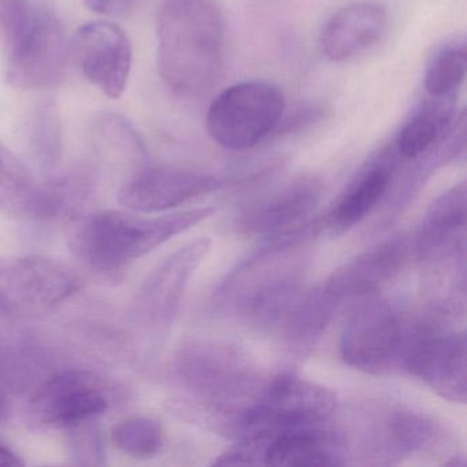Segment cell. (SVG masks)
<instances>
[{"instance_id":"31","label":"cell","mask_w":467,"mask_h":467,"mask_svg":"<svg viewBox=\"0 0 467 467\" xmlns=\"http://www.w3.org/2000/svg\"><path fill=\"white\" fill-rule=\"evenodd\" d=\"M23 464L24 461L17 453L0 442V467H18Z\"/></svg>"},{"instance_id":"23","label":"cell","mask_w":467,"mask_h":467,"mask_svg":"<svg viewBox=\"0 0 467 467\" xmlns=\"http://www.w3.org/2000/svg\"><path fill=\"white\" fill-rule=\"evenodd\" d=\"M467 72V43L452 37L434 48L423 75V88L429 98L455 95Z\"/></svg>"},{"instance_id":"12","label":"cell","mask_w":467,"mask_h":467,"mask_svg":"<svg viewBox=\"0 0 467 467\" xmlns=\"http://www.w3.org/2000/svg\"><path fill=\"white\" fill-rule=\"evenodd\" d=\"M105 382L87 370H67L46 379L32 399V414L43 425L73 428L92 422L110 407Z\"/></svg>"},{"instance_id":"29","label":"cell","mask_w":467,"mask_h":467,"mask_svg":"<svg viewBox=\"0 0 467 467\" xmlns=\"http://www.w3.org/2000/svg\"><path fill=\"white\" fill-rule=\"evenodd\" d=\"M324 110L318 108L303 109V110L296 111L292 116H284L283 121L278 125L275 130V136L289 135V133L296 132L302 128L310 127L311 124H316L317 121L322 119Z\"/></svg>"},{"instance_id":"24","label":"cell","mask_w":467,"mask_h":467,"mask_svg":"<svg viewBox=\"0 0 467 467\" xmlns=\"http://www.w3.org/2000/svg\"><path fill=\"white\" fill-rule=\"evenodd\" d=\"M40 187L32 184L26 166L0 143V212L40 215Z\"/></svg>"},{"instance_id":"3","label":"cell","mask_w":467,"mask_h":467,"mask_svg":"<svg viewBox=\"0 0 467 467\" xmlns=\"http://www.w3.org/2000/svg\"><path fill=\"white\" fill-rule=\"evenodd\" d=\"M213 213L212 207H199L160 217H146L130 210H109L81 223L73 237V247L94 269L116 272L198 225Z\"/></svg>"},{"instance_id":"8","label":"cell","mask_w":467,"mask_h":467,"mask_svg":"<svg viewBox=\"0 0 467 467\" xmlns=\"http://www.w3.org/2000/svg\"><path fill=\"white\" fill-rule=\"evenodd\" d=\"M348 448L341 434L327 426L292 429L242 437V442L221 455L218 466H343Z\"/></svg>"},{"instance_id":"13","label":"cell","mask_w":467,"mask_h":467,"mask_svg":"<svg viewBox=\"0 0 467 467\" xmlns=\"http://www.w3.org/2000/svg\"><path fill=\"white\" fill-rule=\"evenodd\" d=\"M72 53L81 73L110 99L124 95L132 69V46L117 24L94 21L76 32Z\"/></svg>"},{"instance_id":"14","label":"cell","mask_w":467,"mask_h":467,"mask_svg":"<svg viewBox=\"0 0 467 467\" xmlns=\"http://www.w3.org/2000/svg\"><path fill=\"white\" fill-rule=\"evenodd\" d=\"M225 184V179L214 174L174 166H151L125 182L119 191V202L130 212L157 214L221 190Z\"/></svg>"},{"instance_id":"17","label":"cell","mask_w":467,"mask_h":467,"mask_svg":"<svg viewBox=\"0 0 467 467\" xmlns=\"http://www.w3.org/2000/svg\"><path fill=\"white\" fill-rule=\"evenodd\" d=\"M467 185L459 182L442 193L426 213L417 239V253L428 265H464Z\"/></svg>"},{"instance_id":"20","label":"cell","mask_w":467,"mask_h":467,"mask_svg":"<svg viewBox=\"0 0 467 467\" xmlns=\"http://www.w3.org/2000/svg\"><path fill=\"white\" fill-rule=\"evenodd\" d=\"M400 163L390 144L368 160L330 213L332 228L347 229L363 220L389 190Z\"/></svg>"},{"instance_id":"19","label":"cell","mask_w":467,"mask_h":467,"mask_svg":"<svg viewBox=\"0 0 467 467\" xmlns=\"http://www.w3.org/2000/svg\"><path fill=\"white\" fill-rule=\"evenodd\" d=\"M388 13L376 2H355L335 13L321 32V48L329 61H349L376 46L385 35Z\"/></svg>"},{"instance_id":"6","label":"cell","mask_w":467,"mask_h":467,"mask_svg":"<svg viewBox=\"0 0 467 467\" xmlns=\"http://www.w3.org/2000/svg\"><path fill=\"white\" fill-rule=\"evenodd\" d=\"M337 410V396L329 388L292 374H281L264 385L255 400L234 418L232 426L242 437L292 429L327 426Z\"/></svg>"},{"instance_id":"1","label":"cell","mask_w":467,"mask_h":467,"mask_svg":"<svg viewBox=\"0 0 467 467\" xmlns=\"http://www.w3.org/2000/svg\"><path fill=\"white\" fill-rule=\"evenodd\" d=\"M157 65L165 86L195 98L217 84L225 58V21L215 0H165L157 16Z\"/></svg>"},{"instance_id":"18","label":"cell","mask_w":467,"mask_h":467,"mask_svg":"<svg viewBox=\"0 0 467 467\" xmlns=\"http://www.w3.org/2000/svg\"><path fill=\"white\" fill-rule=\"evenodd\" d=\"M407 254V240L393 237L336 270L322 285L337 306L344 300L374 296L384 284L400 272Z\"/></svg>"},{"instance_id":"11","label":"cell","mask_w":467,"mask_h":467,"mask_svg":"<svg viewBox=\"0 0 467 467\" xmlns=\"http://www.w3.org/2000/svg\"><path fill=\"white\" fill-rule=\"evenodd\" d=\"M69 45L58 16L47 7L35 13L31 28L6 56V78L21 89H40L64 80Z\"/></svg>"},{"instance_id":"28","label":"cell","mask_w":467,"mask_h":467,"mask_svg":"<svg viewBox=\"0 0 467 467\" xmlns=\"http://www.w3.org/2000/svg\"><path fill=\"white\" fill-rule=\"evenodd\" d=\"M91 422L73 426L72 448L73 455L80 464H102L105 451L100 441L99 433L88 426Z\"/></svg>"},{"instance_id":"21","label":"cell","mask_w":467,"mask_h":467,"mask_svg":"<svg viewBox=\"0 0 467 467\" xmlns=\"http://www.w3.org/2000/svg\"><path fill=\"white\" fill-rule=\"evenodd\" d=\"M455 95L429 98L412 111L390 146L401 162H412L436 150L455 125Z\"/></svg>"},{"instance_id":"22","label":"cell","mask_w":467,"mask_h":467,"mask_svg":"<svg viewBox=\"0 0 467 467\" xmlns=\"http://www.w3.org/2000/svg\"><path fill=\"white\" fill-rule=\"evenodd\" d=\"M441 426L422 412L396 409L388 412L374 433V447L388 458L428 452L439 444Z\"/></svg>"},{"instance_id":"27","label":"cell","mask_w":467,"mask_h":467,"mask_svg":"<svg viewBox=\"0 0 467 467\" xmlns=\"http://www.w3.org/2000/svg\"><path fill=\"white\" fill-rule=\"evenodd\" d=\"M36 7L29 0H0V47L12 53L31 28Z\"/></svg>"},{"instance_id":"7","label":"cell","mask_w":467,"mask_h":467,"mask_svg":"<svg viewBox=\"0 0 467 467\" xmlns=\"http://www.w3.org/2000/svg\"><path fill=\"white\" fill-rule=\"evenodd\" d=\"M285 110V97L277 86L243 81L213 100L207 111V132L223 149L250 150L275 135Z\"/></svg>"},{"instance_id":"4","label":"cell","mask_w":467,"mask_h":467,"mask_svg":"<svg viewBox=\"0 0 467 467\" xmlns=\"http://www.w3.org/2000/svg\"><path fill=\"white\" fill-rule=\"evenodd\" d=\"M428 327L390 303L366 297L344 330L341 358L363 373H389L403 368L412 344Z\"/></svg>"},{"instance_id":"9","label":"cell","mask_w":467,"mask_h":467,"mask_svg":"<svg viewBox=\"0 0 467 467\" xmlns=\"http://www.w3.org/2000/svg\"><path fill=\"white\" fill-rule=\"evenodd\" d=\"M78 273L58 259H0V316L56 307L80 289Z\"/></svg>"},{"instance_id":"30","label":"cell","mask_w":467,"mask_h":467,"mask_svg":"<svg viewBox=\"0 0 467 467\" xmlns=\"http://www.w3.org/2000/svg\"><path fill=\"white\" fill-rule=\"evenodd\" d=\"M130 0H84L88 9L98 13H114L124 9Z\"/></svg>"},{"instance_id":"2","label":"cell","mask_w":467,"mask_h":467,"mask_svg":"<svg viewBox=\"0 0 467 467\" xmlns=\"http://www.w3.org/2000/svg\"><path fill=\"white\" fill-rule=\"evenodd\" d=\"M308 228L275 237L272 243L243 262L218 289L217 303L258 327H278L302 295Z\"/></svg>"},{"instance_id":"5","label":"cell","mask_w":467,"mask_h":467,"mask_svg":"<svg viewBox=\"0 0 467 467\" xmlns=\"http://www.w3.org/2000/svg\"><path fill=\"white\" fill-rule=\"evenodd\" d=\"M177 374L195 398L212 410L234 412V420L265 385L239 349L217 343L191 344L179 357Z\"/></svg>"},{"instance_id":"16","label":"cell","mask_w":467,"mask_h":467,"mask_svg":"<svg viewBox=\"0 0 467 467\" xmlns=\"http://www.w3.org/2000/svg\"><path fill=\"white\" fill-rule=\"evenodd\" d=\"M322 188L314 179H300L248 204L239 215L245 234L283 237L303 231V221L314 212Z\"/></svg>"},{"instance_id":"32","label":"cell","mask_w":467,"mask_h":467,"mask_svg":"<svg viewBox=\"0 0 467 467\" xmlns=\"http://www.w3.org/2000/svg\"><path fill=\"white\" fill-rule=\"evenodd\" d=\"M7 412L6 399H5L4 392L0 389V420H4Z\"/></svg>"},{"instance_id":"10","label":"cell","mask_w":467,"mask_h":467,"mask_svg":"<svg viewBox=\"0 0 467 467\" xmlns=\"http://www.w3.org/2000/svg\"><path fill=\"white\" fill-rule=\"evenodd\" d=\"M212 243L193 240L161 262L141 284L136 296L139 321L155 337H165L179 314L191 278L209 254Z\"/></svg>"},{"instance_id":"25","label":"cell","mask_w":467,"mask_h":467,"mask_svg":"<svg viewBox=\"0 0 467 467\" xmlns=\"http://www.w3.org/2000/svg\"><path fill=\"white\" fill-rule=\"evenodd\" d=\"M28 139L32 151L46 166H54L62 154V121L53 100L39 103L28 119Z\"/></svg>"},{"instance_id":"15","label":"cell","mask_w":467,"mask_h":467,"mask_svg":"<svg viewBox=\"0 0 467 467\" xmlns=\"http://www.w3.org/2000/svg\"><path fill=\"white\" fill-rule=\"evenodd\" d=\"M467 343L464 332L429 327L412 344L403 368L451 403H466Z\"/></svg>"},{"instance_id":"26","label":"cell","mask_w":467,"mask_h":467,"mask_svg":"<svg viewBox=\"0 0 467 467\" xmlns=\"http://www.w3.org/2000/svg\"><path fill=\"white\" fill-rule=\"evenodd\" d=\"M111 439L119 451L132 458H152L163 447L162 426L149 417L128 418L113 429Z\"/></svg>"}]
</instances>
